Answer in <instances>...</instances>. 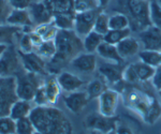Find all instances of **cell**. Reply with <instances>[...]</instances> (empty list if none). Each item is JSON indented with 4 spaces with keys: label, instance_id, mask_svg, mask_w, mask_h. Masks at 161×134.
<instances>
[{
    "label": "cell",
    "instance_id": "cell-35",
    "mask_svg": "<svg viewBox=\"0 0 161 134\" xmlns=\"http://www.w3.org/2000/svg\"><path fill=\"white\" fill-rule=\"evenodd\" d=\"M16 133V120L10 115L0 117V134H15Z\"/></svg>",
    "mask_w": 161,
    "mask_h": 134
},
{
    "label": "cell",
    "instance_id": "cell-39",
    "mask_svg": "<svg viewBox=\"0 0 161 134\" xmlns=\"http://www.w3.org/2000/svg\"><path fill=\"white\" fill-rule=\"evenodd\" d=\"M19 50L23 53H31V51H35L36 47L33 45L32 41H31L30 35L29 33H22L19 38Z\"/></svg>",
    "mask_w": 161,
    "mask_h": 134
},
{
    "label": "cell",
    "instance_id": "cell-37",
    "mask_svg": "<svg viewBox=\"0 0 161 134\" xmlns=\"http://www.w3.org/2000/svg\"><path fill=\"white\" fill-rule=\"evenodd\" d=\"M96 9H100L98 0H74L75 13L86 12Z\"/></svg>",
    "mask_w": 161,
    "mask_h": 134
},
{
    "label": "cell",
    "instance_id": "cell-7",
    "mask_svg": "<svg viewBox=\"0 0 161 134\" xmlns=\"http://www.w3.org/2000/svg\"><path fill=\"white\" fill-rule=\"evenodd\" d=\"M23 69L19 48L15 47V44L8 46L0 57V77L15 76Z\"/></svg>",
    "mask_w": 161,
    "mask_h": 134
},
{
    "label": "cell",
    "instance_id": "cell-4",
    "mask_svg": "<svg viewBox=\"0 0 161 134\" xmlns=\"http://www.w3.org/2000/svg\"><path fill=\"white\" fill-rule=\"evenodd\" d=\"M121 13L126 14L130 20V29L141 31L153 25L149 17V0H118Z\"/></svg>",
    "mask_w": 161,
    "mask_h": 134
},
{
    "label": "cell",
    "instance_id": "cell-29",
    "mask_svg": "<svg viewBox=\"0 0 161 134\" xmlns=\"http://www.w3.org/2000/svg\"><path fill=\"white\" fill-rule=\"evenodd\" d=\"M58 31H59V29L56 27V25L54 24L53 20H52L51 23L38 25V26H36V28H35V32H37L38 35L43 39V41L55 40Z\"/></svg>",
    "mask_w": 161,
    "mask_h": 134
},
{
    "label": "cell",
    "instance_id": "cell-32",
    "mask_svg": "<svg viewBox=\"0 0 161 134\" xmlns=\"http://www.w3.org/2000/svg\"><path fill=\"white\" fill-rule=\"evenodd\" d=\"M140 60H142L143 62L149 64V66L157 68L158 66L161 64V51H142L139 54Z\"/></svg>",
    "mask_w": 161,
    "mask_h": 134
},
{
    "label": "cell",
    "instance_id": "cell-42",
    "mask_svg": "<svg viewBox=\"0 0 161 134\" xmlns=\"http://www.w3.org/2000/svg\"><path fill=\"white\" fill-rule=\"evenodd\" d=\"M9 2L13 9L20 10H28L29 7L33 3L32 0H9Z\"/></svg>",
    "mask_w": 161,
    "mask_h": 134
},
{
    "label": "cell",
    "instance_id": "cell-44",
    "mask_svg": "<svg viewBox=\"0 0 161 134\" xmlns=\"http://www.w3.org/2000/svg\"><path fill=\"white\" fill-rule=\"evenodd\" d=\"M152 85L158 91L161 90V64L155 68V73L152 78Z\"/></svg>",
    "mask_w": 161,
    "mask_h": 134
},
{
    "label": "cell",
    "instance_id": "cell-26",
    "mask_svg": "<svg viewBox=\"0 0 161 134\" xmlns=\"http://www.w3.org/2000/svg\"><path fill=\"white\" fill-rule=\"evenodd\" d=\"M31 110H32V107H31L30 101L19 99L17 101L13 103V105L11 106L10 116L14 120H19L22 119V118L29 117Z\"/></svg>",
    "mask_w": 161,
    "mask_h": 134
},
{
    "label": "cell",
    "instance_id": "cell-49",
    "mask_svg": "<svg viewBox=\"0 0 161 134\" xmlns=\"http://www.w3.org/2000/svg\"><path fill=\"white\" fill-rule=\"evenodd\" d=\"M35 134H42V133H40L39 131H36V133H35Z\"/></svg>",
    "mask_w": 161,
    "mask_h": 134
},
{
    "label": "cell",
    "instance_id": "cell-48",
    "mask_svg": "<svg viewBox=\"0 0 161 134\" xmlns=\"http://www.w3.org/2000/svg\"><path fill=\"white\" fill-rule=\"evenodd\" d=\"M104 134H117V133H116V129H115V130H112V131H110V132H106Z\"/></svg>",
    "mask_w": 161,
    "mask_h": 134
},
{
    "label": "cell",
    "instance_id": "cell-8",
    "mask_svg": "<svg viewBox=\"0 0 161 134\" xmlns=\"http://www.w3.org/2000/svg\"><path fill=\"white\" fill-rule=\"evenodd\" d=\"M119 118L118 117H106V116L98 113H92L85 118V127L90 129L95 132L104 134L115 130L117 127Z\"/></svg>",
    "mask_w": 161,
    "mask_h": 134
},
{
    "label": "cell",
    "instance_id": "cell-31",
    "mask_svg": "<svg viewBox=\"0 0 161 134\" xmlns=\"http://www.w3.org/2000/svg\"><path fill=\"white\" fill-rule=\"evenodd\" d=\"M74 16L72 14H55L53 22L59 30H74Z\"/></svg>",
    "mask_w": 161,
    "mask_h": 134
},
{
    "label": "cell",
    "instance_id": "cell-12",
    "mask_svg": "<svg viewBox=\"0 0 161 134\" xmlns=\"http://www.w3.org/2000/svg\"><path fill=\"white\" fill-rule=\"evenodd\" d=\"M139 39L146 51H161V29L155 25H150L139 32Z\"/></svg>",
    "mask_w": 161,
    "mask_h": 134
},
{
    "label": "cell",
    "instance_id": "cell-19",
    "mask_svg": "<svg viewBox=\"0 0 161 134\" xmlns=\"http://www.w3.org/2000/svg\"><path fill=\"white\" fill-rule=\"evenodd\" d=\"M117 50L119 55L121 56L123 59H128L131 58L133 56H136V54L140 53V43L136 38L133 37H128L124 39L121 42H119L117 45Z\"/></svg>",
    "mask_w": 161,
    "mask_h": 134
},
{
    "label": "cell",
    "instance_id": "cell-15",
    "mask_svg": "<svg viewBox=\"0 0 161 134\" xmlns=\"http://www.w3.org/2000/svg\"><path fill=\"white\" fill-rule=\"evenodd\" d=\"M64 102L70 112L77 115L85 109V106L89 102V99H88V94L86 91L76 90L73 92H69V94L64 96Z\"/></svg>",
    "mask_w": 161,
    "mask_h": 134
},
{
    "label": "cell",
    "instance_id": "cell-27",
    "mask_svg": "<svg viewBox=\"0 0 161 134\" xmlns=\"http://www.w3.org/2000/svg\"><path fill=\"white\" fill-rule=\"evenodd\" d=\"M103 42V35L92 30L84 37L83 44H84V51L87 53H96L98 47Z\"/></svg>",
    "mask_w": 161,
    "mask_h": 134
},
{
    "label": "cell",
    "instance_id": "cell-53",
    "mask_svg": "<svg viewBox=\"0 0 161 134\" xmlns=\"http://www.w3.org/2000/svg\"><path fill=\"white\" fill-rule=\"evenodd\" d=\"M96 133H98V132H95V131H93V133H92V134H96Z\"/></svg>",
    "mask_w": 161,
    "mask_h": 134
},
{
    "label": "cell",
    "instance_id": "cell-11",
    "mask_svg": "<svg viewBox=\"0 0 161 134\" xmlns=\"http://www.w3.org/2000/svg\"><path fill=\"white\" fill-rule=\"evenodd\" d=\"M120 92L115 89L108 88L98 98L99 103V113L106 117H115L116 110L118 106Z\"/></svg>",
    "mask_w": 161,
    "mask_h": 134
},
{
    "label": "cell",
    "instance_id": "cell-23",
    "mask_svg": "<svg viewBox=\"0 0 161 134\" xmlns=\"http://www.w3.org/2000/svg\"><path fill=\"white\" fill-rule=\"evenodd\" d=\"M7 24L17 26V27H25V26H32L35 25L30 17L28 10H20V9H13L9 19L7 20ZM36 26V25H35Z\"/></svg>",
    "mask_w": 161,
    "mask_h": 134
},
{
    "label": "cell",
    "instance_id": "cell-41",
    "mask_svg": "<svg viewBox=\"0 0 161 134\" xmlns=\"http://www.w3.org/2000/svg\"><path fill=\"white\" fill-rule=\"evenodd\" d=\"M32 101L35 102L36 106H47V105H50L47 97H46L45 94V89H44V84L39 87Z\"/></svg>",
    "mask_w": 161,
    "mask_h": 134
},
{
    "label": "cell",
    "instance_id": "cell-10",
    "mask_svg": "<svg viewBox=\"0 0 161 134\" xmlns=\"http://www.w3.org/2000/svg\"><path fill=\"white\" fill-rule=\"evenodd\" d=\"M20 61H22L23 68L25 71L31 73L40 74V75H48L46 70V60L41 57L36 51L31 53H23L19 50Z\"/></svg>",
    "mask_w": 161,
    "mask_h": 134
},
{
    "label": "cell",
    "instance_id": "cell-6",
    "mask_svg": "<svg viewBox=\"0 0 161 134\" xmlns=\"http://www.w3.org/2000/svg\"><path fill=\"white\" fill-rule=\"evenodd\" d=\"M17 100L15 76L0 77V117L10 115L11 106Z\"/></svg>",
    "mask_w": 161,
    "mask_h": 134
},
{
    "label": "cell",
    "instance_id": "cell-21",
    "mask_svg": "<svg viewBox=\"0 0 161 134\" xmlns=\"http://www.w3.org/2000/svg\"><path fill=\"white\" fill-rule=\"evenodd\" d=\"M54 15L55 14H72L75 15L74 0H44Z\"/></svg>",
    "mask_w": 161,
    "mask_h": 134
},
{
    "label": "cell",
    "instance_id": "cell-2",
    "mask_svg": "<svg viewBox=\"0 0 161 134\" xmlns=\"http://www.w3.org/2000/svg\"><path fill=\"white\" fill-rule=\"evenodd\" d=\"M56 54L51 60L46 61L48 74L57 75L84 51L82 39L74 30H59L55 38Z\"/></svg>",
    "mask_w": 161,
    "mask_h": 134
},
{
    "label": "cell",
    "instance_id": "cell-25",
    "mask_svg": "<svg viewBox=\"0 0 161 134\" xmlns=\"http://www.w3.org/2000/svg\"><path fill=\"white\" fill-rule=\"evenodd\" d=\"M108 89V82L99 74V77H96L90 81L87 85L86 92L88 94V99L92 101L93 99H98L105 90Z\"/></svg>",
    "mask_w": 161,
    "mask_h": 134
},
{
    "label": "cell",
    "instance_id": "cell-5",
    "mask_svg": "<svg viewBox=\"0 0 161 134\" xmlns=\"http://www.w3.org/2000/svg\"><path fill=\"white\" fill-rule=\"evenodd\" d=\"M16 79V94L19 99L32 101L35 94L45 81V76L27 72L23 69L15 75Z\"/></svg>",
    "mask_w": 161,
    "mask_h": 134
},
{
    "label": "cell",
    "instance_id": "cell-30",
    "mask_svg": "<svg viewBox=\"0 0 161 134\" xmlns=\"http://www.w3.org/2000/svg\"><path fill=\"white\" fill-rule=\"evenodd\" d=\"M36 53L42 57L44 60L48 61L55 56L56 54V44L55 40L51 41H43L40 45L36 48Z\"/></svg>",
    "mask_w": 161,
    "mask_h": 134
},
{
    "label": "cell",
    "instance_id": "cell-51",
    "mask_svg": "<svg viewBox=\"0 0 161 134\" xmlns=\"http://www.w3.org/2000/svg\"><path fill=\"white\" fill-rule=\"evenodd\" d=\"M158 92H159V96H160V98H161V90H160V91H158Z\"/></svg>",
    "mask_w": 161,
    "mask_h": 134
},
{
    "label": "cell",
    "instance_id": "cell-40",
    "mask_svg": "<svg viewBox=\"0 0 161 134\" xmlns=\"http://www.w3.org/2000/svg\"><path fill=\"white\" fill-rule=\"evenodd\" d=\"M13 8L9 0H0V25L7 24V20L11 14Z\"/></svg>",
    "mask_w": 161,
    "mask_h": 134
},
{
    "label": "cell",
    "instance_id": "cell-43",
    "mask_svg": "<svg viewBox=\"0 0 161 134\" xmlns=\"http://www.w3.org/2000/svg\"><path fill=\"white\" fill-rule=\"evenodd\" d=\"M116 133L117 134H136V131L132 129L128 123L118 120L117 127H116Z\"/></svg>",
    "mask_w": 161,
    "mask_h": 134
},
{
    "label": "cell",
    "instance_id": "cell-34",
    "mask_svg": "<svg viewBox=\"0 0 161 134\" xmlns=\"http://www.w3.org/2000/svg\"><path fill=\"white\" fill-rule=\"evenodd\" d=\"M93 30L102 35H104L110 30V15L106 14L104 10H101L100 13L98 14Z\"/></svg>",
    "mask_w": 161,
    "mask_h": 134
},
{
    "label": "cell",
    "instance_id": "cell-13",
    "mask_svg": "<svg viewBox=\"0 0 161 134\" xmlns=\"http://www.w3.org/2000/svg\"><path fill=\"white\" fill-rule=\"evenodd\" d=\"M125 68H126V66L124 63H115L106 61V62H102L99 64L98 72H99L101 76L104 77L108 84L117 85L123 81Z\"/></svg>",
    "mask_w": 161,
    "mask_h": 134
},
{
    "label": "cell",
    "instance_id": "cell-36",
    "mask_svg": "<svg viewBox=\"0 0 161 134\" xmlns=\"http://www.w3.org/2000/svg\"><path fill=\"white\" fill-rule=\"evenodd\" d=\"M36 128L29 117L16 120V133L15 134H35Z\"/></svg>",
    "mask_w": 161,
    "mask_h": 134
},
{
    "label": "cell",
    "instance_id": "cell-17",
    "mask_svg": "<svg viewBox=\"0 0 161 134\" xmlns=\"http://www.w3.org/2000/svg\"><path fill=\"white\" fill-rule=\"evenodd\" d=\"M56 77L60 88L67 92L76 91L85 84V82L80 77L71 73V72L61 71L59 74H57Z\"/></svg>",
    "mask_w": 161,
    "mask_h": 134
},
{
    "label": "cell",
    "instance_id": "cell-28",
    "mask_svg": "<svg viewBox=\"0 0 161 134\" xmlns=\"http://www.w3.org/2000/svg\"><path fill=\"white\" fill-rule=\"evenodd\" d=\"M131 31L132 30L130 28H126V29H110L103 35V41L106 43H110V44L117 45L124 39L130 37Z\"/></svg>",
    "mask_w": 161,
    "mask_h": 134
},
{
    "label": "cell",
    "instance_id": "cell-33",
    "mask_svg": "<svg viewBox=\"0 0 161 134\" xmlns=\"http://www.w3.org/2000/svg\"><path fill=\"white\" fill-rule=\"evenodd\" d=\"M130 28L128 16L121 12H116L110 16V29H126Z\"/></svg>",
    "mask_w": 161,
    "mask_h": 134
},
{
    "label": "cell",
    "instance_id": "cell-14",
    "mask_svg": "<svg viewBox=\"0 0 161 134\" xmlns=\"http://www.w3.org/2000/svg\"><path fill=\"white\" fill-rule=\"evenodd\" d=\"M70 66L80 73L90 74L97 69V57L95 53H80L72 59Z\"/></svg>",
    "mask_w": 161,
    "mask_h": 134
},
{
    "label": "cell",
    "instance_id": "cell-18",
    "mask_svg": "<svg viewBox=\"0 0 161 134\" xmlns=\"http://www.w3.org/2000/svg\"><path fill=\"white\" fill-rule=\"evenodd\" d=\"M22 28L17 26H13L9 24L0 25V44L2 45H14L16 39L22 35Z\"/></svg>",
    "mask_w": 161,
    "mask_h": 134
},
{
    "label": "cell",
    "instance_id": "cell-1",
    "mask_svg": "<svg viewBox=\"0 0 161 134\" xmlns=\"http://www.w3.org/2000/svg\"><path fill=\"white\" fill-rule=\"evenodd\" d=\"M123 88L118 90L123 94L125 106L140 115L144 122L154 125L161 117V104L153 94L141 88V85H131L121 81Z\"/></svg>",
    "mask_w": 161,
    "mask_h": 134
},
{
    "label": "cell",
    "instance_id": "cell-24",
    "mask_svg": "<svg viewBox=\"0 0 161 134\" xmlns=\"http://www.w3.org/2000/svg\"><path fill=\"white\" fill-rule=\"evenodd\" d=\"M134 73H136V79L139 82V85L142 83H147L149 79L153 78L155 73V68L149 64L143 62L142 60H139L136 62L130 63Z\"/></svg>",
    "mask_w": 161,
    "mask_h": 134
},
{
    "label": "cell",
    "instance_id": "cell-46",
    "mask_svg": "<svg viewBox=\"0 0 161 134\" xmlns=\"http://www.w3.org/2000/svg\"><path fill=\"white\" fill-rule=\"evenodd\" d=\"M111 0H98V2H99V8L102 10H104L105 7H108V4L110 3Z\"/></svg>",
    "mask_w": 161,
    "mask_h": 134
},
{
    "label": "cell",
    "instance_id": "cell-20",
    "mask_svg": "<svg viewBox=\"0 0 161 134\" xmlns=\"http://www.w3.org/2000/svg\"><path fill=\"white\" fill-rule=\"evenodd\" d=\"M96 53L102 59H104L106 61H110V62H115V63L125 62V59L121 58V56L119 55L117 46L114 44H110V43H106L104 41L100 44Z\"/></svg>",
    "mask_w": 161,
    "mask_h": 134
},
{
    "label": "cell",
    "instance_id": "cell-50",
    "mask_svg": "<svg viewBox=\"0 0 161 134\" xmlns=\"http://www.w3.org/2000/svg\"><path fill=\"white\" fill-rule=\"evenodd\" d=\"M157 1H158V3H159L160 6H161V0H157Z\"/></svg>",
    "mask_w": 161,
    "mask_h": 134
},
{
    "label": "cell",
    "instance_id": "cell-38",
    "mask_svg": "<svg viewBox=\"0 0 161 134\" xmlns=\"http://www.w3.org/2000/svg\"><path fill=\"white\" fill-rule=\"evenodd\" d=\"M149 17L153 25L159 26L161 24V6L157 0L149 1Z\"/></svg>",
    "mask_w": 161,
    "mask_h": 134
},
{
    "label": "cell",
    "instance_id": "cell-9",
    "mask_svg": "<svg viewBox=\"0 0 161 134\" xmlns=\"http://www.w3.org/2000/svg\"><path fill=\"white\" fill-rule=\"evenodd\" d=\"M102 9L90 10L86 12L75 13L74 16V31L80 35V37H85L90 31L93 30L95 23L97 19L98 14Z\"/></svg>",
    "mask_w": 161,
    "mask_h": 134
},
{
    "label": "cell",
    "instance_id": "cell-22",
    "mask_svg": "<svg viewBox=\"0 0 161 134\" xmlns=\"http://www.w3.org/2000/svg\"><path fill=\"white\" fill-rule=\"evenodd\" d=\"M44 89H45V94L47 97L48 103L50 105H55L58 97L60 94V86L57 81V77L53 74H48L45 76V81H44Z\"/></svg>",
    "mask_w": 161,
    "mask_h": 134
},
{
    "label": "cell",
    "instance_id": "cell-16",
    "mask_svg": "<svg viewBox=\"0 0 161 134\" xmlns=\"http://www.w3.org/2000/svg\"><path fill=\"white\" fill-rule=\"evenodd\" d=\"M28 11H29L30 17L36 26L51 23L54 19V14L44 3V1L33 2L29 7Z\"/></svg>",
    "mask_w": 161,
    "mask_h": 134
},
{
    "label": "cell",
    "instance_id": "cell-54",
    "mask_svg": "<svg viewBox=\"0 0 161 134\" xmlns=\"http://www.w3.org/2000/svg\"><path fill=\"white\" fill-rule=\"evenodd\" d=\"M39 1H44V0H39Z\"/></svg>",
    "mask_w": 161,
    "mask_h": 134
},
{
    "label": "cell",
    "instance_id": "cell-47",
    "mask_svg": "<svg viewBox=\"0 0 161 134\" xmlns=\"http://www.w3.org/2000/svg\"><path fill=\"white\" fill-rule=\"evenodd\" d=\"M7 47H8L7 45H2V44H0V57H1L2 54L4 53V51L7 50Z\"/></svg>",
    "mask_w": 161,
    "mask_h": 134
},
{
    "label": "cell",
    "instance_id": "cell-3",
    "mask_svg": "<svg viewBox=\"0 0 161 134\" xmlns=\"http://www.w3.org/2000/svg\"><path fill=\"white\" fill-rule=\"evenodd\" d=\"M29 118L36 130L42 134H73V127L67 116L52 105L33 107Z\"/></svg>",
    "mask_w": 161,
    "mask_h": 134
},
{
    "label": "cell",
    "instance_id": "cell-52",
    "mask_svg": "<svg viewBox=\"0 0 161 134\" xmlns=\"http://www.w3.org/2000/svg\"><path fill=\"white\" fill-rule=\"evenodd\" d=\"M157 27H159V28H160V29H161V24H160L159 26H157Z\"/></svg>",
    "mask_w": 161,
    "mask_h": 134
},
{
    "label": "cell",
    "instance_id": "cell-45",
    "mask_svg": "<svg viewBox=\"0 0 161 134\" xmlns=\"http://www.w3.org/2000/svg\"><path fill=\"white\" fill-rule=\"evenodd\" d=\"M29 35H30V38H31V41H32L33 45H35V47L37 48L38 46L43 42V39L41 38L37 32H35V31L29 33Z\"/></svg>",
    "mask_w": 161,
    "mask_h": 134
}]
</instances>
